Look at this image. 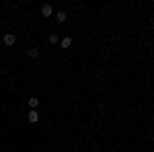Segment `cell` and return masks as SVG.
<instances>
[{
    "mask_svg": "<svg viewBox=\"0 0 154 152\" xmlns=\"http://www.w3.org/2000/svg\"><path fill=\"white\" fill-rule=\"evenodd\" d=\"M2 41H4L6 47H12L14 43H17V35H14V33H6V35L2 37Z\"/></svg>",
    "mask_w": 154,
    "mask_h": 152,
    "instance_id": "6da1fadb",
    "label": "cell"
},
{
    "mask_svg": "<svg viewBox=\"0 0 154 152\" xmlns=\"http://www.w3.org/2000/svg\"><path fill=\"white\" fill-rule=\"evenodd\" d=\"M27 119H29L31 123H37V121H39V113H37L35 109H31V111L27 113Z\"/></svg>",
    "mask_w": 154,
    "mask_h": 152,
    "instance_id": "7a4b0ae2",
    "label": "cell"
},
{
    "mask_svg": "<svg viewBox=\"0 0 154 152\" xmlns=\"http://www.w3.org/2000/svg\"><path fill=\"white\" fill-rule=\"evenodd\" d=\"M51 12H54V8H51L49 4H43V6H41V14H43V17H51Z\"/></svg>",
    "mask_w": 154,
    "mask_h": 152,
    "instance_id": "3957f363",
    "label": "cell"
},
{
    "mask_svg": "<svg viewBox=\"0 0 154 152\" xmlns=\"http://www.w3.org/2000/svg\"><path fill=\"white\" fill-rule=\"evenodd\" d=\"M27 56H29V58H39V49H37V47H31V49H29V51H27Z\"/></svg>",
    "mask_w": 154,
    "mask_h": 152,
    "instance_id": "277c9868",
    "label": "cell"
},
{
    "mask_svg": "<svg viewBox=\"0 0 154 152\" xmlns=\"http://www.w3.org/2000/svg\"><path fill=\"white\" fill-rule=\"evenodd\" d=\"M56 19H58L60 23H64V21H66V19H68V12H66V11H60L58 14H56Z\"/></svg>",
    "mask_w": 154,
    "mask_h": 152,
    "instance_id": "5b68a950",
    "label": "cell"
},
{
    "mask_svg": "<svg viewBox=\"0 0 154 152\" xmlns=\"http://www.w3.org/2000/svg\"><path fill=\"white\" fill-rule=\"evenodd\" d=\"M70 45H72V37H64V39H62V47H64V49H68Z\"/></svg>",
    "mask_w": 154,
    "mask_h": 152,
    "instance_id": "8992f818",
    "label": "cell"
},
{
    "mask_svg": "<svg viewBox=\"0 0 154 152\" xmlns=\"http://www.w3.org/2000/svg\"><path fill=\"white\" fill-rule=\"evenodd\" d=\"M37 105H39V99H35V97H31V99H29V107H31V109H35Z\"/></svg>",
    "mask_w": 154,
    "mask_h": 152,
    "instance_id": "52a82bcc",
    "label": "cell"
},
{
    "mask_svg": "<svg viewBox=\"0 0 154 152\" xmlns=\"http://www.w3.org/2000/svg\"><path fill=\"white\" fill-rule=\"evenodd\" d=\"M58 41H60L58 33H51V35H49V43H58Z\"/></svg>",
    "mask_w": 154,
    "mask_h": 152,
    "instance_id": "ba28073f",
    "label": "cell"
}]
</instances>
